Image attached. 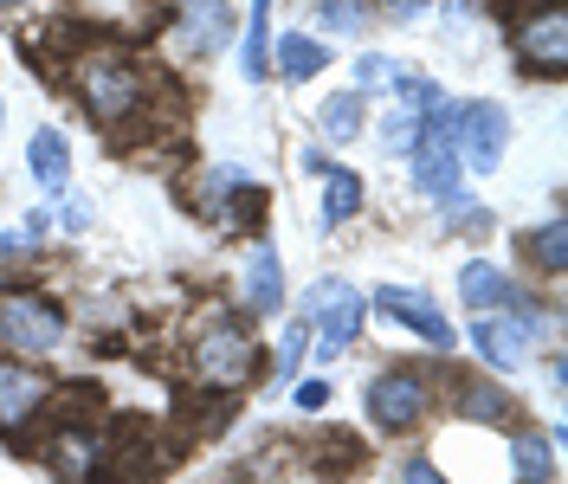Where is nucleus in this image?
<instances>
[{"label": "nucleus", "mask_w": 568, "mask_h": 484, "mask_svg": "<svg viewBox=\"0 0 568 484\" xmlns=\"http://www.w3.org/2000/svg\"><path fill=\"white\" fill-rule=\"evenodd\" d=\"M420 142H426V117L420 110H394L388 123H382V149H388V155H414Z\"/></svg>", "instance_id": "nucleus-24"}, {"label": "nucleus", "mask_w": 568, "mask_h": 484, "mask_svg": "<svg viewBox=\"0 0 568 484\" xmlns=\"http://www.w3.org/2000/svg\"><path fill=\"white\" fill-rule=\"evenodd\" d=\"M453 407H459V420H471V426H517L510 387H497V381H485V375H453Z\"/></svg>", "instance_id": "nucleus-11"}, {"label": "nucleus", "mask_w": 568, "mask_h": 484, "mask_svg": "<svg viewBox=\"0 0 568 484\" xmlns=\"http://www.w3.org/2000/svg\"><path fill=\"white\" fill-rule=\"evenodd\" d=\"M524 259H530L536 272H549V278H562V265H568V233H562V220H542V226H536V233H524Z\"/></svg>", "instance_id": "nucleus-22"}, {"label": "nucleus", "mask_w": 568, "mask_h": 484, "mask_svg": "<svg viewBox=\"0 0 568 484\" xmlns=\"http://www.w3.org/2000/svg\"><path fill=\"white\" fill-rule=\"evenodd\" d=\"M362 407L382 433H414L433 407V387H426L420 369H382V375L362 381Z\"/></svg>", "instance_id": "nucleus-5"}, {"label": "nucleus", "mask_w": 568, "mask_h": 484, "mask_svg": "<svg viewBox=\"0 0 568 484\" xmlns=\"http://www.w3.org/2000/svg\"><path fill=\"white\" fill-rule=\"evenodd\" d=\"M323 33H368V0H317Z\"/></svg>", "instance_id": "nucleus-25"}, {"label": "nucleus", "mask_w": 568, "mask_h": 484, "mask_svg": "<svg viewBox=\"0 0 568 484\" xmlns=\"http://www.w3.org/2000/svg\"><path fill=\"white\" fill-rule=\"evenodd\" d=\"M240 298H246L252 316H272L284 304V265L278 252H272V240H258L246 252V278H240Z\"/></svg>", "instance_id": "nucleus-14"}, {"label": "nucleus", "mask_w": 568, "mask_h": 484, "mask_svg": "<svg viewBox=\"0 0 568 484\" xmlns=\"http://www.w3.org/2000/svg\"><path fill=\"white\" fill-rule=\"evenodd\" d=\"M175 39L187 46V52H220V46L233 39V13H226V0H181Z\"/></svg>", "instance_id": "nucleus-15"}, {"label": "nucleus", "mask_w": 568, "mask_h": 484, "mask_svg": "<svg viewBox=\"0 0 568 484\" xmlns=\"http://www.w3.org/2000/svg\"><path fill=\"white\" fill-rule=\"evenodd\" d=\"M355 458H362V440H355V433H323V465L343 472V465H355Z\"/></svg>", "instance_id": "nucleus-28"}, {"label": "nucleus", "mask_w": 568, "mask_h": 484, "mask_svg": "<svg viewBox=\"0 0 568 484\" xmlns=\"http://www.w3.org/2000/svg\"><path fill=\"white\" fill-rule=\"evenodd\" d=\"M323 401H329V381H297V407L304 414H323Z\"/></svg>", "instance_id": "nucleus-30"}, {"label": "nucleus", "mask_w": 568, "mask_h": 484, "mask_svg": "<svg viewBox=\"0 0 568 484\" xmlns=\"http://www.w3.org/2000/svg\"><path fill=\"white\" fill-rule=\"evenodd\" d=\"M265 46H272V0H252V27H246V78L265 84Z\"/></svg>", "instance_id": "nucleus-23"}, {"label": "nucleus", "mask_w": 568, "mask_h": 484, "mask_svg": "<svg viewBox=\"0 0 568 484\" xmlns=\"http://www.w3.org/2000/svg\"><path fill=\"white\" fill-rule=\"evenodd\" d=\"M65 343V311H59V298H45V291H0V349H13V355H59Z\"/></svg>", "instance_id": "nucleus-4"}, {"label": "nucleus", "mask_w": 568, "mask_h": 484, "mask_svg": "<svg viewBox=\"0 0 568 484\" xmlns=\"http://www.w3.org/2000/svg\"><path fill=\"white\" fill-rule=\"evenodd\" d=\"M187 355H194V369H201L207 387H240V381L258 375V343H252L246 316L220 311V304L201 316V330H194V349H187Z\"/></svg>", "instance_id": "nucleus-3"}, {"label": "nucleus", "mask_w": 568, "mask_h": 484, "mask_svg": "<svg viewBox=\"0 0 568 484\" xmlns=\"http://www.w3.org/2000/svg\"><path fill=\"white\" fill-rule=\"evenodd\" d=\"M382 13L388 20H414V13H426V0H382Z\"/></svg>", "instance_id": "nucleus-32"}, {"label": "nucleus", "mask_w": 568, "mask_h": 484, "mask_svg": "<svg viewBox=\"0 0 568 484\" xmlns=\"http://www.w3.org/2000/svg\"><path fill=\"white\" fill-rule=\"evenodd\" d=\"M382 316L394 323H407L414 336H426V349H453V323L433 311V298L426 291H407V284H375V298H368Z\"/></svg>", "instance_id": "nucleus-9"}, {"label": "nucleus", "mask_w": 568, "mask_h": 484, "mask_svg": "<svg viewBox=\"0 0 568 484\" xmlns=\"http://www.w3.org/2000/svg\"><path fill=\"white\" fill-rule=\"evenodd\" d=\"M510 465L524 484H549L556 478V440H536V433H510Z\"/></svg>", "instance_id": "nucleus-21"}, {"label": "nucleus", "mask_w": 568, "mask_h": 484, "mask_svg": "<svg viewBox=\"0 0 568 484\" xmlns=\"http://www.w3.org/2000/svg\"><path fill=\"white\" fill-rule=\"evenodd\" d=\"M349 213H362V181H355L349 169H336V162H329V169H323V213H317V226H323V233H336Z\"/></svg>", "instance_id": "nucleus-18"}, {"label": "nucleus", "mask_w": 568, "mask_h": 484, "mask_svg": "<svg viewBox=\"0 0 568 484\" xmlns=\"http://www.w3.org/2000/svg\"><path fill=\"white\" fill-rule=\"evenodd\" d=\"M233 420V394L226 387H194V394H181L175 401V440L181 446H194V440H207Z\"/></svg>", "instance_id": "nucleus-13"}, {"label": "nucleus", "mask_w": 568, "mask_h": 484, "mask_svg": "<svg viewBox=\"0 0 568 484\" xmlns=\"http://www.w3.org/2000/svg\"><path fill=\"white\" fill-rule=\"evenodd\" d=\"M394 91H400V110H439V84L420 78V71H388Z\"/></svg>", "instance_id": "nucleus-26"}, {"label": "nucleus", "mask_w": 568, "mask_h": 484, "mask_svg": "<svg viewBox=\"0 0 568 484\" xmlns=\"http://www.w3.org/2000/svg\"><path fill=\"white\" fill-rule=\"evenodd\" d=\"M400 484H453V478H446L433 458H407V465H400Z\"/></svg>", "instance_id": "nucleus-29"}, {"label": "nucleus", "mask_w": 568, "mask_h": 484, "mask_svg": "<svg viewBox=\"0 0 568 484\" xmlns=\"http://www.w3.org/2000/svg\"><path fill=\"white\" fill-rule=\"evenodd\" d=\"M388 59H382V52H368V59H355V78H362V84H382V78H388Z\"/></svg>", "instance_id": "nucleus-31"}, {"label": "nucleus", "mask_w": 568, "mask_h": 484, "mask_svg": "<svg viewBox=\"0 0 568 484\" xmlns=\"http://www.w3.org/2000/svg\"><path fill=\"white\" fill-rule=\"evenodd\" d=\"M162 84L136 65V59H123V52H91L84 65H78V98L91 110V123L110 130V137H142L149 123H155V98Z\"/></svg>", "instance_id": "nucleus-1"}, {"label": "nucleus", "mask_w": 568, "mask_h": 484, "mask_svg": "<svg viewBox=\"0 0 568 484\" xmlns=\"http://www.w3.org/2000/svg\"><path fill=\"white\" fill-rule=\"evenodd\" d=\"M52 401V387L33 375V369H20V362H0V433H20L27 420L39 414Z\"/></svg>", "instance_id": "nucleus-12"}, {"label": "nucleus", "mask_w": 568, "mask_h": 484, "mask_svg": "<svg viewBox=\"0 0 568 484\" xmlns=\"http://www.w3.org/2000/svg\"><path fill=\"white\" fill-rule=\"evenodd\" d=\"M414 194H420V201H439V208H453L465 194V169L446 142L426 137L420 149H414Z\"/></svg>", "instance_id": "nucleus-10"}, {"label": "nucleus", "mask_w": 568, "mask_h": 484, "mask_svg": "<svg viewBox=\"0 0 568 484\" xmlns=\"http://www.w3.org/2000/svg\"><path fill=\"white\" fill-rule=\"evenodd\" d=\"M329 65V46L311 33H284L278 39V71L291 78V84H304V78H317V71Z\"/></svg>", "instance_id": "nucleus-20"}, {"label": "nucleus", "mask_w": 568, "mask_h": 484, "mask_svg": "<svg viewBox=\"0 0 568 484\" xmlns=\"http://www.w3.org/2000/svg\"><path fill=\"white\" fill-rule=\"evenodd\" d=\"M304 349H311V323H304V316H297V323H291V330H284V343H278V375H291V369H297V362H304Z\"/></svg>", "instance_id": "nucleus-27"}, {"label": "nucleus", "mask_w": 568, "mask_h": 484, "mask_svg": "<svg viewBox=\"0 0 568 484\" xmlns=\"http://www.w3.org/2000/svg\"><path fill=\"white\" fill-rule=\"evenodd\" d=\"M362 104H368V91H336V98H323L317 104V137L323 142H355L362 137Z\"/></svg>", "instance_id": "nucleus-19"}, {"label": "nucleus", "mask_w": 568, "mask_h": 484, "mask_svg": "<svg viewBox=\"0 0 568 484\" xmlns=\"http://www.w3.org/2000/svg\"><path fill=\"white\" fill-rule=\"evenodd\" d=\"M362 316H368V298H362L355 284H343V278L311 284V298H304V323H317V362H336V355L355 343Z\"/></svg>", "instance_id": "nucleus-6"}, {"label": "nucleus", "mask_w": 568, "mask_h": 484, "mask_svg": "<svg viewBox=\"0 0 568 484\" xmlns=\"http://www.w3.org/2000/svg\"><path fill=\"white\" fill-rule=\"evenodd\" d=\"M510 291H517V284L497 272L491 259H471V265L459 272V298H465V311H478V316L504 311V304H510Z\"/></svg>", "instance_id": "nucleus-17"}, {"label": "nucleus", "mask_w": 568, "mask_h": 484, "mask_svg": "<svg viewBox=\"0 0 568 484\" xmlns=\"http://www.w3.org/2000/svg\"><path fill=\"white\" fill-rule=\"evenodd\" d=\"M471 355L497 375H510L536 355V330L517 323V316H471Z\"/></svg>", "instance_id": "nucleus-8"}, {"label": "nucleus", "mask_w": 568, "mask_h": 484, "mask_svg": "<svg viewBox=\"0 0 568 484\" xmlns=\"http://www.w3.org/2000/svg\"><path fill=\"white\" fill-rule=\"evenodd\" d=\"M27 162H33V181L59 201V194H65V181H71V142L45 123V130H33V142H27Z\"/></svg>", "instance_id": "nucleus-16"}, {"label": "nucleus", "mask_w": 568, "mask_h": 484, "mask_svg": "<svg viewBox=\"0 0 568 484\" xmlns=\"http://www.w3.org/2000/svg\"><path fill=\"white\" fill-rule=\"evenodd\" d=\"M426 137L446 142V149L459 155V169L491 174L497 162H504V142H510V117H504V104H491V98H471V104L433 110Z\"/></svg>", "instance_id": "nucleus-2"}, {"label": "nucleus", "mask_w": 568, "mask_h": 484, "mask_svg": "<svg viewBox=\"0 0 568 484\" xmlns=\"http://www.w3.org/2000/svg\"><path fill=\"white\" fill-rule=\"evenodd\" d=\"M0 7H39V0H0Z\"/></svg>", "instance_id": "nucleus-33"}, {"label": "nucleus", "mask_w": 568, "mask_h": 484, "mask_svg": "<svg viewBox=\"0 0 568 484\" xmlns=\"http://www.w3.org/2000/svg\"><path fill=\"white\" fill-rule=\"evenodd\" d=\"M517 59L542 78H562L568 65V27H562V0H549V7H536L517 20Z\"/></svg>", "instance_id": "nucleus-7"}, {"label": "nucleus", "mask_w": 568, "mask_h": 484, "mask_svg": "<svg viewBox=\"0 0 568 484\" xmlns=\"http://www.w3.org/2000/svg\"><path fill=\"white\" fill-rule=\"evenodd\" d=\"M0 117H7V110H0Z\"/></svg>", "instance_id": "nucleus-34"}]
</instances>
